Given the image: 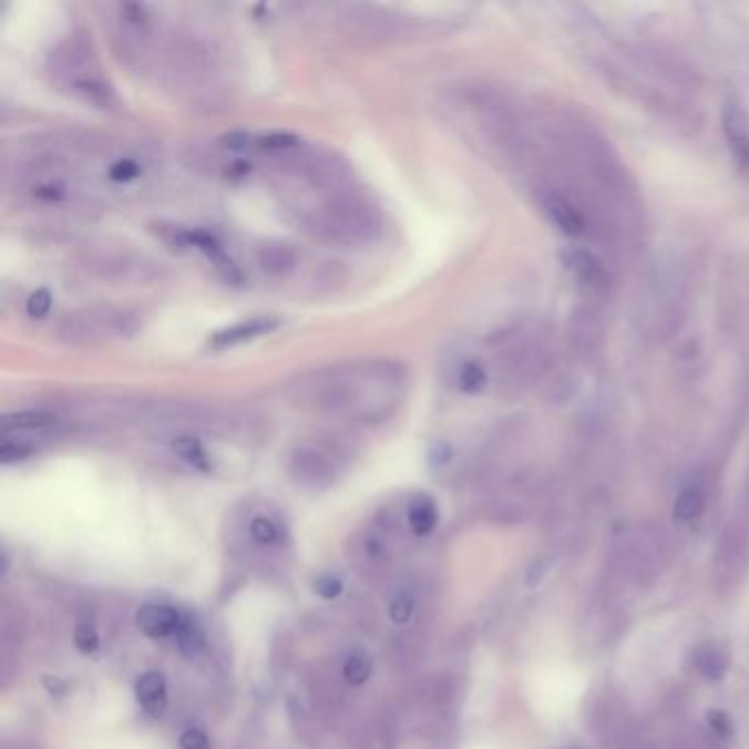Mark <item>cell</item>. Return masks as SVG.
Here are the masks:
<instances>
[{
  "label": "cell",
  "instance_id": "6da1fadb",
  "mask_svg": "<svg viewBox=\"0 0 749 749\" xmlns=\"http://www.w3.org/2000/svg\"><path fill=\"white\" fill-rule=\"evenodd\" d=\"M407 368L391 359L348 361L308 374L288 384V400L304 413L350 424L389 420L404 402Z\"/></svg>",
  "mask_w": 749,
  "mask_h": 749
},
{
  "label": "cell",
  "instance_id": "7a4b0ae2",
  "mask_svg": "<svg viewBox=\"0 0 749 749\" xmlns=\"http://www.w3.org/2000/svg\"><path fill=\"white\" fill-rule=\"evenodd\" d=\"M304 218L317 236L346 247L376 243L384 229V218L374 198L355 185L317 194V203L306 209Z\"/></svg>",
  "mask_w": 749,
  "mask_h": 749
},
{
  "label": "cell",
  "instance_id": "3957f363",
  "mask_svg": "<svg viewBox=\"0 0 749 749\" xmlns=\"http://www.w3.org/2000/svg\"><path fill=\"white\" fill-rule=\"evenodd\" d=\"M49 73L60 89L91 106L111 109L115 104V91L102 71L95 49L80 33L69 35L51 53Z\"/></svg>",
  "mask_w": 749,
  "mask_h": 749
},
{
  "label": "cell",
  "instance_id": "277c9868",
  "mask_svg": "<svg viewBox=\"0 0 749 749\" xmlns=\"http://www.w3.org/2000/svg\"><path fill=\"white\" fill-rule=\"evenodd\" d=\"M138 315L127 308L91 306L66 312L55 328V337L69 348H98L111 341L134 337Z\"/></svg>",
  "mask_w": 749,
  "mask_h": 749
},
{
  "label": "cell",
  "instance_id": "5b68a950",
  "mask_svg": "<svg viewBox=\"0 0 749 749\" xmlns=\"http://www.w3.org/2000/svg\"><path fill=\"white\" fill-rule=\"evenodd\" d=\"M109 29L117 53L125 62H141L156 42V18L147 4L117 2L109 4Z\"/></svg>",
  "mask_w": 749,
  "mask_h": 749
},
{
  "label": "cell",
  "instance_id": "8992f818",
  "mask_svg": "<svg viewBox=\"0 0 749 749\" xmlns=\"http://www.w3.org/2000/svg\"><path fill=\"white\" fill-rule=\"evenodd\" d=\"M749 574V523L732 521L726 525L715 556V585L721 592H735Z\"/></svg>",
  "mask_w": 749,
  "mask_h": 749
},
{
  "label": "cell",
  "instance_id": "52a82bcc",
  "mask_svg": "<svg viewBox=\"0 0 749 749\" xmlns=\"http://www.w3.org/2000/svg\"><path fill=\"white\" fill-rule=\"evenodd\" d=\"M86 268L117 284H145L156 279L154 261L125 249H98L86 257Z\"/></svg>",
  "mask_w": 749,
  "mask_h": 749
},
{
  "label": "cell",
  "instance_id": "ba28073f",
  "mask_svg": "<svg viewBox=\"0 0 749 749\" xmlns=\"http://www.w3.org/2000/svg\"><path fill=\"white\" fill-rule=\"evenodd\" d=\"M661 552L664 547L655 534L637 530L620 538V545H616V561L626 578L646 583L659 572Z\"/></svg>",
  "mask_w": 749,
  "mask_h": 749
},
{
  "label": "cell",
  "instance_id": "9c48e42d",
  "mask_svg": "<svg viewBox=\"0 0 749 749\" xmlns=\"http://www.w3.org/2000/svg\"><path fill=\"white\" fill-rule=\"evenodd\" d=\"M290 471L297 475L301 482L308 484H324L332 480L337 471V460L324 442H299L293 453H290Z\"/></svg>",
  "mask_w": 749,
  "mask_h": 749
},
{
  "label": "cell",
  "instance_id": "30bf717a",
  "mask_svg": "<svg viewBox=\"0 0 749 749\" xmlns=\"http://www.w3.org/2000/svg\"><path fill=\"white\" fill-rule=\"evenodd\" d=\"M174 238H178V245L203 253L227 281L243 279L238 264L229 257V253L225 250L223 243L214 234L203 232V229H178V232L174 229Z\"/></svg>",
  "mask_w": 749,
  "mask_h": 749
},
{
  "label": "cell",
  "instance_id": "8fae6325",
  "mask_svg": "<svg viewBox=\"0 0 749 749\" xmlns=\"http://www.w3.org/2000/svg\"><path fill=\"white\" fill-rule=\"evenodd\" d=\"M279 326H281L279 317H275V315H257V317L238 321V324H234V326L216 332L209 339V348H214L218 352L232 350V348H238V346H245V343H250V341H257L261 337L273 335Z\"/></svg>",
  "mask_w": 749,
  "mask_h": 749
},
{
  "label": "cell",
  "instance_id": "7c38bea8",
  "mask_svg": "<svg viewBox=\"0 0 749 749\" xmlns=\"http://www.w3.org/2000/svg\"><path fill=\"white\" fill-rule=\"evenodd\" d=\"M724 132L735 161L743 172H749V120L737 100H728L724 106Z\"/></svg>",
  "mask_w": 749,
  "mask_h": 749
},
{
  "label": "cell",
  "instance_id": "4fadbf2b",
  "mask_svg": "<svg viewBox=\"0 0 749 749\" xmlns=\"http://www.w3.org/2000/svg\"><path fill=\"white\" fill-rule=\"evenodd\" d=\"M543 212L547 214V218L552 220V225L561 234H565L570 238L585 234V220H583L581 212L567 198H563L558 194L543 196Z\"/></svg>",
  "mask_w": 749,
  "mask_h": 749
},
{
  "label": "cell",
  "instance_id": "5bb4252c",
  "mask_svg": "<svg viewBox=\"0 0 749 749\" xmlns=\"http://www.w3.org/2000/svg\"><path fill=\"white\" fill-rule=\"evenodd\" d=\"M178 623H181V614H176L172 607H165V605H145L136 614V626L147 637H154V639L176 633Z\"/></svg>",
  "mask_w": 749,
  "mask_h": 749
},
{
  "label": "cell",
  "instance_id": "9a60e30c",
  "mask_svg": "<svg viewBox=\"0 0 749 749\" xmlns=\"http://www.w3.org/2000/svg\"><path fill=\"white\" fill-rule=\"evenodd\" d=\"M598 717L601 719L596 721V735L603 739V743L612 748L625 749L630 739V726L626 721L625 710H616L605 704L601 706Z\"/></svg>",
  "mask_w": 749,
  "mask_h": 749
},
{
  "label": "cell",
  "instance_id": "2e32d148",
  "mask_svg": "<svg viewBox=\"0 0 749 749\" xmlns=\"http://www.w3.org/2000/svg\"><path fill=\"white\" fill-rule=\"evenodd\" d=\"M136 701L141 708L154 717L163 715L167 708V684L161 673H145L136 681Z\"/></svg>",
  "mask_w": 749,
  "mask_h": 749
},
{
  "label": "cell",
  "instance_id": "e0dca14e",
  "mask_svg": "<svg viewBox=\"0 0 749 749\" xmlns=\"http://www.w3.org/2000/svg\"><path fill=\"white\" fill-rule=\"evenodd\" d=\"M447 372H449L451 384L464 393H480L489 382L486 368L475 359H460L451 363Z\"/></svg>",
  "mask_w": 749,
  "mask_h": 749
},
{
  "label": "cell",
  "instance_id": "ac0fdd59",
  "mask_svg": "<svg viewBox=\"0 0 749 749\" xmlns=\"http://www.w3.org/2000/svg\"><path fill=\"white\" fill-rule=\"evenodd\" d=\"M570 268L574 270V275L587 284L589 288H605L607 286V268L603 266V261L587 253V250H574L570 255Z\"/></svg>",
  "mask_w": 749,
  "mask_h": 749
},
{
  "label": "cell",
  "instance_id": "d6986e66",
  "mask_svg": "<svg viewBox=\"0 0 749 749\" xmlns=\"http://www.w3.org/2000/svg\"><path fill=\"white\" fill-rule=\"evenodd\" d=\"M259 266L270 275H288L297 266V250L284 243H268L257 253Z\"/></svg>",
  "mask_w": 749,
  "mask_h": 749
},
{
  "label": "cell",
  "instance_id": "ffe728a7",
  "mask_svg": "<svg viewBox=\"0 0 749 749\" xmlns=\"http://www.w3.org/2000/svg\"><path fill=\"white\" fill-rule=\"evenodd\" d=\"M407 523L415 536H427L438 525V507L431 497H415L409 503Z\"/></svg>",
  "mask_w": 749,
  "mask_h": 749
},
{
  "label": "cell",
  "instance_id": "44dd1931",
  "mask_svg": "<svg viewBox=\"0 0 749 749\" xmlns=\"http://www.w3.org/2000/svg\"><path fill=\"white\" fill-rule=\"evenodd\" d=\"M172 449H174V453L181 458V460H185L187 464H192L194 469H198V471H212V462H209V458H207V451H205V447H203V442L196 438V435H192V433H181V435H176L174 440H172Z\"/></svg>",
  "mask_w": 749,
  "mask_h": 749
},
{
  "label": "cell",
  "instance_id": "7402d4cb",
  "mask_svg": "<svg viewBox=\"0 0 749 749\" xmlns=\"http://www.w3.org/2000/svg\"><path fill=\"white\" fill-rule=\"evenodd\" d=\"M695 668L701 677L717 681L728 670V655L719 646H701L695 653Z\"/></svg>",
  "mask_w": 749,
  "mask_h": 749
},
{
  "label": "cell",
  "instance_id": "603a6c76",
  "mask_svg": "<svg viewBox=\"0 0 749 749\" xmlns=\"http://www.w3.org/2000/svg\"><path fill=\"white\" fill-rule=\"evenodd\" d=\"M174 635H176V644H178L181 653L187 655V657L201 655L207 646V637H205L203 628L189 616H181V623H178V628H176Z\"/></svg>",
  "mask_w": 749,
  "mask_h": 749
},
{
  "label": "cell",
  "instance_id": "cb8c5ba5",
  "mask_svg": "<svg viewBox=\"0 0 749 749\" xmlns=\"http://www.w3.org/2000/svg\"><path fill=\"white\" fill-rule=\"evenodd\" d=\"M704 510H706V493H704V489L690 486L675 501L673 514H675V519L679 523H690V521L699 519L704 514Z\"/></svg>",
  "mask_w": 749,
  "mask_h": 749
},
{
  "label": "cell",
  "instance_id": "d4e9b609",
  "mask_svg": "<svg viewBox=\"0 0 749 749\" xmlns=\"http://www.w3.org/2000/svg\"><path fill=\"white\" fill-rule=\"evenodd\" d=\"M343 675L348 679V684L352 686H363L370 675H372V661L366 653H352L348 659H346V666H343Z\"/></svg>",
  "mask_w": 749,
  "mask_h": 749
},
{
  "label": "cell",
  "instance_id": "484cf974",
  "mask_svg": "<svg viewBox=\"0 0 749 749\" xmlns=\"http://www.w3.org/2000/svg\"><path fill=\"white\" fill-rule=\"evenodd\" d=\"M249 532L250 536L257 541V543H261V545H270V543H275L277 538H279V532H277V525L268 519V516H264V514H257V516H253V521H250L249 525Z\"/></svg>",
  "mask_w": 749,
  "mask_h": 749
},
{
  "label": "cell",
  "instance_id": "4316f807",
  "mask_svg": "<svg viewBox=\"0 0 749 749\" xmlns=\"http://www.w3.org/2000/svg\"><path fill=\"white\" fill-rule=\"evenodd\" d=\"M413 614V596L409 592H400L389 607V616L396 625H404Z\"/></svg>",
  "mask_w": 749,
  "mask_h": 749
},
{
  "label": "cell",
  "instance_id": "83f0119b",
  "mask_svg": "<svg viewBox=\"0 0 749 749\" xmlns=\"http://www.w3.org/2000/svg\"><path fill=\"white\" fill-rule=\"evenodd\" d=\"M75 646H78L82 653H93V650H98V646H100V635H98L95 626L86 625V623L78 625V628H75Z\"/></svg>",
  "mask_w": 749,
  "mask_h": 749
},
{
  "label": "cell",
  "instance_id": "f1b7e54d",
  "mask_svg": "<svg viewBox=\"0 0 749 749\" xmlns=\"http://www.w3.org/2000/svg\"><path fill=\"white\" fill-rule=\"evenodd\" d=\"M315 592L326 601H335L337 596H341L343 583L339 578H335L332 574H324L315 581Z\"/></svg>",
  "mask_w": 749,
  "mask_h": 749
},
{
  "label": "cell",
  "instance_id": "f546056e",
  "mask_svg": "<svg viewBox=\"0 0 749 749\" xmlns=\"http://www.w3.org/2000/svg\"><path fill=\"white\" fill-rule=\"evenodd\" d=\"M27 310H29L31 317H44V315H49V310H51V297H49V293L47 290L33 293L31 299H29V304H27Z\"/></svg>",
  "mask_w": 749,
  "mask_h": 749
},
{
  "label": "cell",
  "instance_id": "4dcf8cb0",
  "mask_svg": "<svg viewBox=\"0 0 749 749\" xmlns=\"http://www.w3.org/2000/svg\"><path fill=\"white\" fill-rule=\"evenodd\" d=\"M181 748L183 749H209V739L203 730L189 728L181 737Z\"/></svg>",
  "mask_w": 749,
  "mask_h": 749
},
{
  "label": "cell",
  "instance_id": "1f68e13d",
  "mask_svg": "<svg viewBox=\"0 0 749 749\" xmlns=\"http://www.w3.org/2000/svg\"><path fill=\"white\" fill-rule=\"evenodd\" d=\"M710 726H712V730H715L719 737H724V739H728V737L732 735V726H730L728 717L721 715V712H712V715H710Z\"/></svg>",
  "mask_w": 749,
  "mask_h": 749
},
{
  "label": "cell",
  "instance_id": "d6a6232c",
  "mask_svg": "<svg viewBox=\"0 0 749 749\" xmlns=\"http://www.w3.org/2000/svg\"><path fill=\"white\" fill-rule=\"evenodd\" d=\"M44 686H47V690L51 695H62L64 692V684L58 677H53V681H51V677H44Z\"/></svg>",
  "mask_w": 749,
  "mask_h": 749
}]
</instances>
